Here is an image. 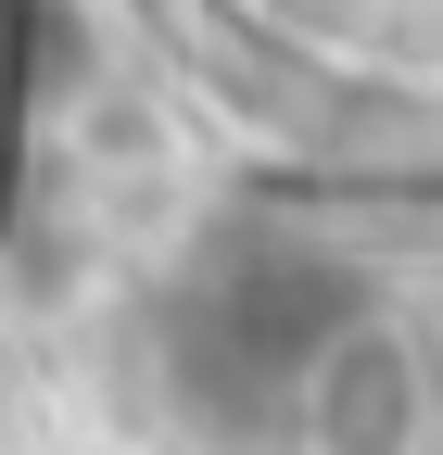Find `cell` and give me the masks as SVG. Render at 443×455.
<instances>
[{
  "mask_svg": "<svg viewBox=\"0 0 443 455\" xmlns=\"http://www.w3.org/2000/svg\"><path fill=\"white\" fill-rule=\"evenodd\" d=\"M367 316V291L304 241H229L178 291V367L215 405H279L317 379V355Z\"/></svg>",
  "mask_w": 443,
  "mask_h": 455,
  "instance_id": "obj_1",
  "label": "cell"
},
{
  "mask_svg": "<svg viewBox=\"0 0 443 455\" xmlns=\"http://www.w3.org/2000/svg\"><path fill=\"white\" fill-rule=\"evenodd\" d=\"M406 392H418V379H406V355L355 316V329L317 355L304 405H317V430H329V443H380V430H406Z\"/></svg>",
  "mask_w": 443,
  "mask_h": 455,
  "instance_id": "obj_2",
  "label": "cell"
}]
</instances>
